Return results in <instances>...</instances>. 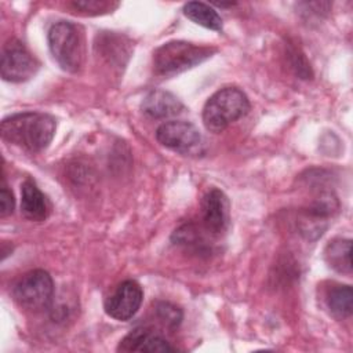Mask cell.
Wrapping results in <instances>:
<instances>
[{"mask_svg": "<svg viewBox=\"0 0 353 353\" xmlns=\"http://www.w3.org/2000/svg\"><path fill=\"white\" fill-rule=\"evenodd\" d=\"M57 130L55 119L43 112H22L1 121V138L29 152H40L52 141Z\"/></svg>", "mask_w": 353, "mask_h": 353, "instance_id": "cell-1", "label": "cell"}, {"mask_svg": "<svg viewBox=\"0 0 353 353\" xmlns=\"http://www.w3.org/2000/svg\"><path fill=\"white\" fill-rule=\"evenodd\" d=\"M250 102L237 87H225L212 94L203 108V123L211 132H221L247 114Z\"/></svg>", "mask_w": 353, "mask_h": 353, "instance_id": "cell-2", "label": "cell"}, {"mask_svg": "<svg viewBox=\"0 0 353 353\" xmlns=\"http://www.w3.org/2000/svg\"><path fill=\"white\" fill-rule=\"evenodd\" d=\"M73 6L81 11H103L109 7V3L98 1V0H84V1H73Z\"/></svg>", "mask_w": 353, "mask_h": 353, "instance_id": "cell-18", "label": "cell"}, {"mask_svg": "<svg viewBox=\"0 0 353 353\" xmlns=\"http://www.w3.org/2000/svg\"><path fill=\"white\" fill-rule=\"evenodd\" d=\"M21 212L30 221H44L48 214V203L37 185L28 179L21 190Z\"/></svg>", "mask_w": 353, "mask_h": 353, "instance_id": "cell-12", "label": "cell"}, {"mask_svg": "<svg viewBox=\"0 0 353 353\" xmlns=\"http://www.w3.org/2000/svg\"><path fill=\"white\" fill-rule=\"evenodd\" d=\"M37 70V59L19 40L11 39L4 44L0 62V73L3 80L22 83L32 79Z\"/></svg>", "mask_w": 353, "mask_h": 353, "instance_id": "cell-6", "label": "cell"}, {"mask_svg": "<svg viewBox=\"0 0 353 353\" xmlns=\"http://www.w3.org/2000/svg\"><path fill=\"white\" fill-rule=\"evenodd\" d=\"M352 241L349 239H334L331 240L325 250L324 258L331 269L338 273H352Z\"/></svg>", "mask_w": 353, "mask_h": 353, "instance_id": "cell-14", "label": "cell"}, {"mask_svg": "<svg viewBox=\"0 0 353 353\" xmlns=\"http://www.w3.org/2000/svg\"><path fill=\"white\" fill-rule=\"evenodd\" d=\"M142 112L152 119H165L181 113L182 102L171 92L164 90H152L142 101Z\"/></svg>", "mask_w": 353, "mask_h": 353, "instance_id": "cell-11", "label": "cell"}, {"mask_svg": "<svg viewBox=\"0 0 353 353\" xmlns=\"http://www.w3.org/2000/svg\"><path fill=\"white\" fill-rule=\"evenodd\" d=\"M157 319L168 328H176L182 321V310L170 302H157L154 306Z\"/></svg>", "mask_w": 353, "mask_h": 353, "instance_id": "cell-16", "label": "cell"}, {"mask_svg": "<svg viewBox=\"0 0 353 353\" xmlns=\"http://www.w3.org/2000/svg\"><path fill=\"white\" fill-rule=\"evenodd\" d=\"M119 352H172L175 350L170 342L161 335L149 328H135L125 335L119 347Z\"/></svg>", "mask_w": 353, "mask_h": 353, "instance_id": "cell-10", "label": "cell"}, {"mask_svg": "<svg viewBox=\"0 0 353 353\" xmlns=\"http://www.w3.org/2000/svg\"><path fill=\"white\" fill-rule=\"evenodd\" d=\"M48 47L58 65L70 73L77 72L84 61V39L80 28L69 21L55 22L47 34Z\"/></svg>", "mask_w": 353, "mask_h": 353, "instance_id": "cell-4", "label": "cell"}, {"mask_svg": "<svg viewBox=\"0 0 353 353\" xmlns=\"http://www.w3.org/2000/svg\"><path fill=\"white\" fill-rule=\"evenodd\" d=\"M54 296V281L41 269L25 273L12 287V298L17 305L30 312L47 309Z\"/></svg>", "mask_w": 353, "mask_h": 353, "instance_id": "cell-5", "label": "cell"}, {"mask_svg": "<svg viewBox=\"0 0 353 353\" xmlns=\"http://www.w3.org/2000/svg\"><path fill=\"white\" fill-rule=\"evenodd\" d=\"M183 14L194 23L211 30L222 29V18L208 4L201 1H189L183 6Z\"/></svg>", "mask_w": 353, "mask_h": 353, "instance_id": "cell-15", "label": "cell"}, {"mask_svg": "<svg viewBox=\"0 0 353 353\" xmlns=\"http://www.w3.org/2000/svg\"><path fill=\"white\" fill-rule=\"evenodd\" d=\"M156 139L163 146L182 154L193 153L201 145V134L196 125L183 120L167 121L159 125Z\"/></svg>", "mask_w": 353, "mask_h": 353, "instance_id": "cell-7", "label": "cell"}, {"mask_svg": "<svg viewBox=\"0 0 353 353\" xmlns=\"http://www.w3.org/2000/svg\"><path fill=\"white\" fill-rule=\"evenodd\" d=\"M214 52L215 48L189 41H168L154 51L153 68L160 76H174L204 62Z\"/></svg>", "mask_w": 353, "mask_h": 353, "instance_id": "cell-3", "label": "cell"}, {"mask_svg": "<svg viewBox=\"0 0 353 353\" xmlns=\"http://www.w3.org/2000/svg\"><path fill=\"white\" fill-rule=\"evenodd\" d=\"M14 196L11 193V190L8 189V186L6 185V182L3 181L1 183V189H0V215L4 218L7 215H10L14 211Z\"/></svg>", "mask_w": 353, "mask_h": 353, "instance_id": "cell-17", "label": "cell"}, {"mask_svg": "<svg viewBox=\"0 0 353 353\" xmlns=\"http://www.w3.org/2000/svg\"><path fill=\"white\" fill-rule=\"evenodd\" d=\"M143 292L141 285L134 280L120 283L113 294L105 302V312L114 320L127 321L141 307Z\"/></svg>", "mask_w": 353, "mask_h": 353, "instance_id": "cell-8", "label": "cell"}, {"mask_svg": "<svg viewBox=\"0 0 353 353\" xmlns=\"http://www.w3.org/2000/svg\"><path fill=\"white\" fill-rule=\"evenodd\" d=\"M204 228L212 234L223 233L229 226V200L219 189H211L201 201Z\"/></svg>", "mask_w": 353, "mask_h": 353, "instance_id": "cell-9", "label": "cell"}, {"mask_svg": "<svg viewBox=\"0 0 353 353\" xmlns=\"http://www.w3.org/2000/svg\"><path fill=\"white\" fill-rule=\"evenodd\" d=\"M325 303L330 314L336 320L349 317L353 312V290L347 284H335L327 291Z\"/></svg>", "mask_w": 353, "mask_h": 353, "instance_id": "cell-13", "label": "cell"}]
</instances>
